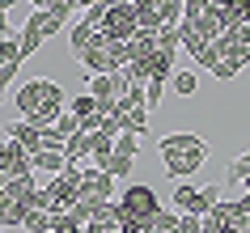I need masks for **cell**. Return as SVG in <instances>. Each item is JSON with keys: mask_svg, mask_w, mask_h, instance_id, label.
<instances>
[{"mask_svg": "<svg viewBox=\"0 0 250 233\" xmlns=\"http://www.w3.org/2000/svg\"><path fill=\"white\" fill-rule=\"evenodd\" d=\"M110 195H115V178H110L106 169H93V166L81 169V191H77V199H110Z\"/></svg>", "mask_w": 250, "mask_h": 233, "instance_id": "9c48e42d", "label": "cell"}, {"mask_svg": "<svg viewBox=\"0 0 250 233\" xmlns=\"http://www.w3.org/2000/svg\"><path fill=\"white\" fill-rule=\"evenodd\" d=\"M26 4H34V9H47V0H26Z\"/></svg>", "mask_w": 250, "mask_h": 233, "instance_id": "74e56055", "label": "cell"}, {"mask_svg": "<svg viewBox=\"0 0 250 233\" xmlns=\"http://www.w3.org/2000/svg\"><path fill=\"white\" fill-rule=\"evenodd\" d=\"M17 68L21 64H4V60H0V85H9V81L17 77Z\"/></svg>", "mask_w": 250, "mask_h": 233, "instance_id": "e575fe53", "label": "cell"}, {"mask_svg": "<svg viewBox=\"0 0 250 233\" xmlns=\"http://www.w3.org/2000/svg\"><path fill=\"white\" fill-rule=\"evenodd\" d=\"M68 115H77V119L98 115V106H93V93H85V98H72V110H68Z\"/></svg>", "mask_w": 250, "mask_h": 233, "instance_id": "f1b7e54d", "label": "cell"}, {"mask_svg": "<svg viewBox=\"0 0 250 233\" xmlns=\"http://www.w3.org/2000/svg\"><path fill=\"white\" fill-rule=\"evenodd\" d=\"M178 233H204L199 216H178Z\"/></svg>", "mask_w": 250, "mask_h": 233, "instance_id": "836d02e7", "label": "cell"}, {"mask_svg": "<svg viewBox=\"0 0 250 233\" xmlns=\"http://www.w3.org/2000/svg\"><path fill=\"white\" fill-rule=\"evenodd\" d=\"M17 110H21V119L26 123H34V127H51L55 119L64 115V89L55 85V81H26L21 89H17Z\"/></svg>", "mask_w": 250, "mask_h": 233, "instance_id": "6da1fadb", "label": "cell"}, {"mask_svg": "<svg viewBox=\"0 0 250 233\" xmlns=\"http://www.w3.org/2000/svg\"><path fill=\"white\" fill-rule=\"evenodd\" d=\"M51 212H39V208H26V220H21V225H26L30 233H51Z\"/></svg>", "mask_w": 250, "mask_h": 233, "instance_id": "2e32d148", "label": "cell"}, {"mask_svg": "<svg viewBox=\"0 0 250 233\" xmlns=\"http://www.w3.org/2000/svg\"><path fill=\"white\" fill-rule=\"evenodd\" d=\"M221 39L237 42V47H250V17H246V21H229V26H225V34H221Z\"/></svg>", "mask_w": 250, "mask_h": 233, "instance_id": "d6986e66", "label": "cell"}, {"mask_svg": "<svg viewBox=\"0 0 250 233\" xmlns=\"http://www.w3.org/2000/svg\"><path fill=\"white\" fill-rule=\"evenodd\" d=\"M195 89H199L195 72H174V93H178V98H191Z\"/></svg>", "mask_w": 250, "mask_h": 233, "instance_id": "603a6c76", "label": "cell"}, {"mask_svg": "<svg viewBox=\"0 0 250 233\" xmlns=\"http://www.w3.org/2000/svg\"><path fill=\"white\" fill-rule=\"evenodd\" d=\"M157 153H161V161H166V174L187 178V174H195V169L208 161V144L199 140L195 131H170V136H161Z\"/></svg>", "mask_w": 250, "mask_h": 233, "instance_id": "7a4b0ae2", "label": "cell"}, {"mask_svg": "<svg viewBox=\"0 0 250 233\" xmlns=\"http://www.w3.org/2000/svg\"><path fill=\"white\" fill-rule=\"evenodd\" d=\"M51 233H85V225H81V220H72L68 212H60V216L51 220Z\"/></svg>", "mask_w": 250, "mask_h": 233, "instance_id": "83f0119b", "label": "cell"}, {"mask_svg": "<svg viewBox=\"0 0 250 233\" xmlns=\"http://www.w3.org/2000/svg\"><path fill=\"white\" fill-rule=\"evenodd\" d=\"M47 191H51V216L68 212V208L77 204V191H81V166H64V169L51 178Z\"/></svg>", "mask_w": 250, "mask_h": 233, "instance_id": "52a82bcc", "label": "cell"}, {"mask_svg": "<svg viewBox=\"0 0 250 233\" xmlns=\"http://www.w3.org/2000/svg\"><path fill=\"white\" fill-rule=\"evenodd\" d=\"M212 4L225 13V26H229V21H246V17H250V0H212Z\"/></svg>", "mask_w": 250, "mask_h": 233, "instance_id": "5bb4252c", "label": "cell"}, {"mask_svg": "<svg viewBox=\"0 0 250 233\" xmlns=\"http://www.w3.org/2000/svg\"><path fill=\"white\" fill-rule=\"evenodd\" d=\"M183 47V30L178 26H161L157 30V51H178Z\"/></svg>", "mask_w": 250, "mask_h": 233, "instance_id": "ac0fdd59", "label": "cell"}, {"mask_svg": "<svg viewBox=\"0 0 250 233\" xmlns=\"http://www.w3.org/2000/svg\"><path fill=\"white\" fill-rule=\"evenodd\" d=\"M119 119V115H115ZM119 123H123V131H132V136H140V131L148 127V106H140V110H127V115L119 119Z\"/></svg>", "mask_w": 250, "mask_h": 233, "instance_id": "e0dca14e", "label": "cell"}, {"mask_svg": "<svg viewBox=\"0 0 250 233\" xmlns=\"http://www.w3.org/2000/svg\"><path fill=\"white\" fill-rule=\"evenodd\" d=\"M174 204H178V212H183V216H208L212 208L221 204V187L212 182V187L195 191L191 182H178V191H174Z\"/></svg>", "mask_w": 250, "mask_h": 233, "instance_id": "5b68a950", "label": "cell"}, {"mask_svg": "<svg viewBox=\"0 0 250 233\" xmlns=\"http://www.w3.org/2000/svg\"><path fill=\"white\" fill-rule=\"evenodd\" d=\"M26 220V199L17 195H0V229H17Z\"/></svg>", "mask_w": 250, "mask_h": 233, "instance_id": "7c38bea8", "label": "cell"}, {"mask_svg": "<svg viewBox=\"0 0 250 233\" xmlns=\"http://www.w3.org/2000/svg\"><path fill=\"white\" fill-rule=\"evenodd\" d=\"M136 30H140V17H136V4L127 0H110L106 4V21H102V34L115 42H132Z\"/></svg>", "mask_w": 250, "mask_h": 233, "instance_id": "277c9868", "label": "cell"}, {"mask_svg": "<svg viewBox=\"0 0 250 233\" xmlns=\"http://www.w3.org/2000/svg\"><path fill=\"white\" fill-rule=\"evenodd\" d=\"M9 140H13V144H21V148H26V153L34 157V153L42 148V127H34V123H26V119H17L13 127H9Z\"/></svg>", "mask_w": 250, "mask_h": 233, "instance_id": "8fae6325", "label": "cell"}, {"mask_svg": "<svg viewBox=\"0 0 250 233\" xmlns=\"http://www.w3.org/2000/svg\"><path fill=\"white\" fill-rule=\"evenodd\" d=\"M30 191H34V178H30V174H26V178H9V182H4V191H0V195H17V199H26Z\"/></svg>", "mask_w": 250, "mask_h": 233, "instance_id": "d4e9b609", "label": "cell"}, {"mask_svg": "<svg viewBox=\"0 0 250 233\" xmlns=\"http://www.w3.org/2000/svg\"><path fill=\"white\" fill-rule=\"evenodd\" d=\"M51 127H55V131H60V136L68 140V136H77V131H81V119H77V115H68V110H64V115L55 119Z\"/></svg>", "mask_w": 250, "mask_h": 233, "instance_id": "4316f807", "label": "cell"}, {"mask_svg": "<svg viewBox=\"0 0 250 233\" xmlns=\"http://www.w3.org/2000/svg\"><path fill=\"white\" fill-rule=\"evenodd\" d=\"M85 157H89V131L68 136V144H64V166H81Z\"/></svg>", "mask_w": 250, "mask_h": 233, "instance_id": "4fadbf2b", "label": "cell"}, {"mask_svg": "<svg viewBox=\"0 0 250 233\" xmlns=\"http://www.w3.org/2000/svg\"><path fill=\"white\" fill-rule=\"evenodd\" d=\"M132 161L136 157H119V153H110V161H106V174H110V178H127V169H132Z\"/></svg>", "mask_w": 250, "mask_h": 233, "instance_id": "7402d4cb", "label": "cell"}, {"mask_svg": "<svg viewBox=\"0 0 250 233\" xmlns=\"http://www.w3.org/2000/svg\"><path fill=\"white\" fill-rule=\"evenodd\" d=\"M161 89H166V81H148V85H145V98H148V106H157V102H161Z\"/></svg>", "mask_w": 250, "mask_h": 233, "instance_id": "d6a6232c", "label": "cell"}, {"mask_svg": "<svg viewBox=\"0 0 250 233\" xmlns=\"http://www.w3.org/2000/svg\"><path fill=\"white\" fill-rule=\"evenodd\" d=\"M246 195H250V178H246Z\"/></svg>", "mask_w": 250, "mask_h": 233, "instance_id": "ab89813d", "label": "cell"}, {"mask_svg": "<svg viewBox=\"0 0 250 233\" xmlns=\"http://www.w3.org/2000/svg\"><path fill=\"white\" fill-rule=\"evenodd\" d=\"M136 148H140V136H132V131H119L115 136V153L119 157H136Z\"/></svg>", "mask_w": 250, "mask_h": 233, "instance_id": "cb8c5ba5", "label": "cell"}, {"mask_svg": "<svg viewBox=\"0 0 250 233\" xmlns=\"http://www.w3.org/2000/svg\"><path fill=\"white\" fill-rule=\"evenodd\" d=\"M17 0H0V13H9V9H13Z\"/></svg>", "mask_w": 250, "mask_h": 233, "instance_id": "8d00e7d4", "label": "cell"}, {"mask_svg": "<svg viewBox=\"0 0 250 233\" xmlns=\"http://www.w3.org/2000/svg\"><path fill=\"white\" fill-rule=\"evenodd\" d=\"M60 26H64L60 17H51L47 9H34V17H30L26 26H21V34H17V39H21V55H34L51 34H60Z\"/></svg>", "mask_w": 250, "mask_h": 233, "instance_id": "8992f818", "label": "cell"}, {"mask_svg": "<svg viewBox=\"0 0 250 233\" xmlns=\"http://www.w3.org/2000/svg\"><path fill=\"white\" fill-rule=\"evenodd\" d=\"M81 64H85V77H110V72H119L115 60H110V39H106L102 30H98V39L81 51Z\"/></svg>", "mask_w": 250, "mask_h": 233, "instance_id": "ba28073f", "label": "cell"}, {"mask_svg": "<svg viewBox=\"0 0 250 233\" xmlns=\"http://www.w3.org/2000/svg\"><path fill=\"white\" fill-rule=\"evenodd\" d=\"M0 174H4V178H26V174H34L30 153L21 148V144H13V140L0 144Z\"/></svg>", "mask_w": 250, "mask_h": 233, "instance_id": "30bf717a", "label": "cell"}, {"mask_svg": "<svg viewBox=\"0 0 250 233\" xmlns=\"http://www.w3.org/2000/svg\"><path fill=\"white\" fill-rule=\"evenodd\" d=\"M0 60H4V64H21V60H26V55H21V39H17V34H9V39L0 42Z\"/></svg>", "mask_w": 250, "mask_h": 233, "instance_id": "44dd1931", "label": "cell"}, {"mask_svg": "<svg viewBox=\"0 0 250 233\" xmlns=\"http://www.w3.org/2000/svg\"><path fill=\"white\" fill-rule=\"evenodd\" d=\"M64 136H60V131H55V127H42V148H55V153H64Z\"/></svg>", "mask_w": 250, "mask_h": 233, "instance_id": "1f68e13d", "label": "cell"}, {"mask_svg": "<svg viewBox=\"0 0 250 233\" xmlns=\"http://www.w3.org/2000/svg\"><path fill=\"white\" fill-rule=\"evenodd\" d=\"M98 204H102V199H77V204L68 208V216H72V220H81V225H85V220L93 216V208H98Z\"/></svg>", "mask_w": 250, "mask_h": 233, "instance_id": "484cf974", "label": "cell"}, {"mask_svg": "<svg viewBox=\"0 0 250 233\" xmlns=\"http://www.w3.org/2000/svg\"><path fill=\"white\" fill-rule=\"evenodd\" d=\"M246 178H250V153L237 157L233 166H229V182H246Z\"/></svg>", "mask_w": 250, "mask_h": 233, "instance_id": "4dcf8cb0", "label": "cell"}, {"mask_svg": "<svg viewBox=\"0 0 250 233\" xmlns=\"http://www.w3.org/2000/svg\"><path fill=\"white\" fill-rule=\"evenodd\" d=\"M119 208V220H123V229H148L153 225V216L161 212V199L153 187H145V182H136V187H127L123 191V199H115Z\"/></svg>", "mask_w": 250, "mask_h": 233, "instance_id": "3957f363", "label": "cell"}, {"mask_svg": "<svg viewBox=\"0 0 250 233\" xmlns=\"http://www.w3.org/2000/svg\"><path fill=\"white\" fill-rule=\"evenodd\" d=\"M9 39V21H4V13H0V42Z\"/></svg>", "mask_w": 250, "mask_h": 233, "instance_id": "d590c367", "label": "cell"}, {"mask_svg": "<svg viewBox=\"0 0 250 233\" xmlns=\"http://www.w3.org/2000/svg\"><path fill=\"white\" fill-rule=\"evenodd\" d=\"M93 39H98V30H93V26H85V21H77V26H72V51H77V55L85 51Z\"/></svg>", "mask_w": 250, "mask_h": 233, "instance_id": "ffe728a7", "label": "cell"}, {"mask_svg": "<svg viewBox=\"0 0 250 233\" xmlns=\"http://www.w3.org/2000/svg\"><path fill=\"white\" fill-rule=\"evenodd\" d=\"M72 9H77V0H47V13L60 17V21H68V17H72Z\"/></svg>", "mask_w": 250, "mask_h": 233, "instance_id": "f546056e", "label": "cell"}, {"mask_svg": "<svg viewBox=\"0 0 250 233\" xmlns=\"http://www.w3.org/2000/svg\"><path fill=\"white\" fill-rule=\"evenodd\" d=\"M4 182H9V178H4V174H0V191H4Z\"/></svg>", "mask_w": 250, "mask_h": 233, "instance_id": "f35d334b", "label": "cell"}, {"mask_svg": "<svg viewBox=\"0 0 250 233\" xmlns=\"http://www.w3.org/2000/svg\"><path fill=\"white\" fill-rule=\"evenodd\" d=\"M30 166H34V169H51V174H60V169H64V153H55V148H39V153L30 157Z\"/></svg>", "mask_w": 250, "mask_h": 233, "instance_id": "9a60e30c", "label": "cell"}]
</instances>
